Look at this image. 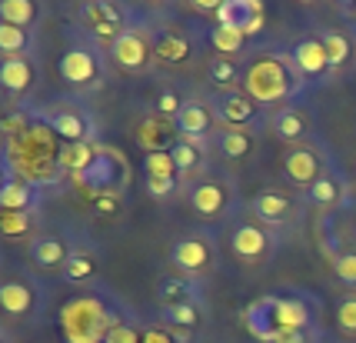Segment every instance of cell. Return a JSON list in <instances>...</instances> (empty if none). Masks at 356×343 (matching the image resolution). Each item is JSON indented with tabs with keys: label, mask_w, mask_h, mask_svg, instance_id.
Masks as SVG:
<instances>
[{
	"label": "cell",
	"mask_w": 356,
	"mask_h": 343,
	"mask_svg": "<svg viewBox=\"0 0 356 343\" xmlns=\"http://www.w3.org/2000/svg\"><path fill=\"white\" fill-rule=\"evenodd\" d=\"M7 170L31 180L33 187L50 184L60 170V143L47 124H31L20 137L7 141Z\"/></svg>",
	"instance_id": "cell-1"
},
{
	"label": "cell",
	"mask_w": 356,
	"mask_h": 343,
	"mask_svg": "<svg viewBox=\"0 0 356 343\" xmlns=\"http://www.w3.org/2000/svg\"><path fill=\"white\" fill-rule=\"evenodd\" d=\"M300 87H303L300 70L293 67V61H283L280 54H260L243 70V94H250L264 107L286 104L290 97L300 94Z\"/></svg>",
	"instance_id": "cell-2"
},
{
	"label": "cell",
	"mask_w": 356,
	"mask_h": 343,
	"mask_svg": "<svg viewBox=\"0 0 356 343\" xmlns=\"http://www.w3.org/2000/svg\"><path fill=\"white\" fill-rule=\"evenodd\" d=\"M117 324L124 320L97 296H74L60 310V330L67 343H107V333Z\"/></svg>",
	"instance_id": "cell-3"
},
{
	"label": "cell",
	"mask_w": 356,
	"mask_h": 343,
	"mask_svg": "<svg viewBox=\"0 0 356 343\" xmlns=\"http://www.w3.org/2000/svg\"><path fill=\"white\" fill-rule=\"evenodd\" d=\"M217 260V247L207 234H186L180 237L170 250V264L180 277H203Z\"/></svg>",
	"instance_id": "cell-4"
},
{
	"label": "cell",
	"mask_w": 356,
	"mask_h": 343,
	"mask_svg": "<svg viewBox=\"0 0 356 343\" xmlns=\"http://www.w3.org/2000/svg\"><path fill=\"white\" fill-rule=\"evenodd\" d=\"M124 173H127V160L120 150L97 147V160H93L83 173H77L74 180H77L90 197H97V193H104V190H117V184L124 180Z\"/></svg>",
	"instance_id": "cell-5"
},
{
	"label": "cell",
	"mask_w": 356,
	"mask_h": 343,
	"mask_svg": "<svg viewBox=\"0 0 356 343\" xmlns=\"http://www.w3.org/2000/svg\"><path fill=\"white\" fill-rule=\"evenodd\" d=\"M110 57H113V63H117L120 70H127V74H143V70L156 61L154 44L147 40L143 31H124L117 40H113Z\"/></svg>",
	"instance_id": "cell-6"
},
{
	"label": "cell",
	"mask_w": 356,
	"mask_h": 343,
	"mask_svg": "<svg viewBox=\"0 0 356 343\" xmlns=\"http://www.w3.org/2000/svg\"><path fill=\"white\" fill-rule=\"evenodd\" d=\"M230 247L243 264L257 266V264H264V260H270V253H273V234L266 230L264 223L247 220V223H240V227L233 230Z\"/></svg>",
	"instance_id": "cell-7"
},
{
	"label": "cell",
	"mask_w": 356,
	"mask_h": 343,
	"mask_svg": "<svg viewBox=\"0 0 356 343\" xmlns=\"http://www.w3.org/2000/svg\"><path fill=\"white\" fill-rule=\"evenodd\" d=\"M134 141L147 150V154H163V150H173L180 143V130L173 120L160 117V113H143L134 127Z\"/></svg>",
	"instance_id": "cell-8"
},
{
	"label": "cell",
	"mask_w": 356,
	"mask_h": 343,
	"mask_svg": "<svg viewBox=\"0 0 356 343\" xmlns=\"http://www.w3.org/2000/svg\"><path fill=\"white\" fill-rule=\"evenodd\" d=\"M80 20L87 24V31L100 40V44H110L124 33V10L117 3H107V0H93V3H83L80 7Z\"/></svg>",
	"instance_id": "cell-9"
},
{
	"label": "cell",
	"mask_w": 356,
	"mask_h": 343,
	"mask_svg": "<svg viewBox=\"0 0 356 343\" xmlns=\"http://www.w3.org/2000/svg\"><path fill=\"white\" fill-rule=\"evenodd\" d=\"M264 20H266V10L260 0H227V3H220L217 10L220 27H233V31L247 33V37L264 31Z\"/></svg>",
	"instance_id": "cell-10"
},
{
	"label": "cell",
	"mask_w": 356,
	"mask_h": 343,
	"mask_svg": "<svg viewBox=\"0 0 356 343\" xmlns=\"http://www.w3.org/2000/svg\"><path fill=\"white\" fill-rule=\"evenodd\" d=\"M250 210H253L257 223H264L266 230L270 227H286V223L296 220V200L290 193H283V190H264V193H257L253 203H250Z\"/></svg>",
	"instance_id": "cell-11"
},
{
	"label": "cell",
	"mask_w": 356,
	"mask_h": 343,
	"mask_svg": "<svg viewBox=\"0 0 356 343\" xmlns=\"http://www.w3.org/2000/svg\"><path fill=\"white\" fill-rule=\"evenodd\" d=\"M283 177L293 184V187H307L310 190L316 180H323V160L316 150L310 147H293V150H286L283 157Z\"/></svg>",
	"instance_id": "cell-12"
},
{
	"label": "cell",
	"mask_w": 356,
	"mask_h": 343,
	"mask_svg": "<svg viewBox=\"0 0 356 343\" xmlns=\"http://www.w3.org/2000/svg\"><path fill=\"white\" fill-rule=\"evenodd\" d=\"M257 110H260V104H257L253 97L243 94V90H236V94H223L217 104H213V117H217L227 130H250V124L257 120Z\"/></svg>",
	"instance_id": "cell-13"
},
{
	"label": "cell",
	"mask_w": 356,
	"mask_h": 343,
	"mask_svg": "<svg viewBox=\"0 0 356 343\" xmlns=\"http://www.w3.org/2000/svg\"><path fill=\"white\" fill-rule=\"evenodd\" d=\"M190 207L203 220H220L230 210V187L223 180H203L190 190Z\"/></svg>",
	"instance_id": "cell-14"
},
{
	"label": "cell",
	"mask_w": 356,
	"mask_h": 343,
	"mask_svg": "<svg viewBox=\"0 0 356 343\" xmlns=\"http://www.w3.org/2000/svg\"><path fill=\"white\" fill-rule=\"evenodd\" d=\"M60 77L70 87H93L100 77V57L90 47H70L60 57Z\"/></svg>",
	"instance_id": "cell-15"
},
{
	"label": "cell",
	"mask_w": 356,
	"mask_h": 343,
	"mask_svg": "<svg viewBox=\"0 0 356 343\" xmlns=\"http://www.w3.org/2000/svg\"><path fill=\"white\" fill-rule=\"evenodd\" d=\"M44 124L60 137V143H93V124L80 113V110L70 107H57L54 113H47Z\"/></svg>",
	"instance_id": "cell-16"
},
{
	"label": "cell",
	"mask_w": 356,
	"mask_h": 343,
	"mask_svg": "<svg viewBox=\"0 0 356 343\" xmlns=\"http://www.w3.org/2000/svg\"><path fill=\"white\" fill-rule=\"evenodd\" d=\"M173 124H177V130H180V141L203 147V143H207V134H210V127H213V113H210V107L200 104V100H184V107H180V113H177Z\"/></svg>",
	"instance_id": "cell-17"
},
{
	"label": "cell",
	"mask_w": 356,
	"mask_h": 343,
	"mask_svg": "<svg viewBox=\"0 0 356 343\" xmlns=\"http://www.w3.org/2000/svg\"><path fill=\"white\" fill-rule=\"evenodd\" d=\"M266 307H270V317H273V324L277 330H307L313 320L310 307H307V300H300V296H264Z\"/></svg>",
	"instance_id": "cell-18"
},
{
	"label": "cell",
	"mask_w": 356,
	"mask_h": 343,
	"mask_svg": "<svg viewBox=\"0 0 356 343\" xmlns=\"http://www.w3.org/2000/svg\"><path fill=\"white\" fill-rule=\"evenodd\" d=\"M33 203H37V187L31 180L17 177L14 170L3 167V187H0V207L3 214H27Z\"/></svg>",
	"instance_id": "cell-19"
},
{
	"label": "cell",
	"mask_w": 356,
	"mask_h": 343,
	"mask_svg": "<svg viewBox=\"0 0 356 343\" xmlns=\"http://www.w3.org/2000/svg\"><path fill=\"white\" fill-rule=\"evenodd\" d=\"M293 67L300 70V77H323L330 70V57H326V47L320 44V37H310V40H300L293 47Z\"/></svg>",
	"instance_id": "cell-20"
},
{
	"label": "cell",
	"mask_w": 356,
	"mask_h": 343,
	"mask_svg": "<svg viewBox=\"0 0 356 343\" xmlns=\"http://www.w3.org/2000/svg\"><path fill=\"white\" fill-rule=\"evenodd\" d=\"M154 57L160 63H170V67H180V63L190 61V40L177 27H163L154 40Z\"/></svg>",
	"instance_id": "cell-21"
},
{
	"label": "cell",
	"mask_w": 356,
	"mask_h": 343,
	"mask_svg": "<svg viewBox=\"0 0 356 343\" xmlns=\"http://www.w3.org/2000/svg\"><path fill=\"white\" fill-rule=\"evenodd\" d=\"M33 63L27 57H3L0 63V87L7 94H24L33 87Z\"/></svg>",
	"instance_id": "cell-22"
},
{
	"label": "cell",
	"mask_w": 356,
	"mask_h": 343,
	"mask_svg": "<svg viewBox=\"0 0 356 343\" xmlns=\"http://www.w3.org/2000/svg\"><path fill=\"white\" fill-rule=\"evenodd\" d=\"M273 134H277L283 143H296L310 134V117L303 113L300 107H283L277 110L273 117Z\"/></svg>",
	"instance_id": "cell-23"
},
{
	"label": "cell",
	"mask_w": 356,
	"mask_h": 343,
	"mask_svg": "<svg viewBox=\"0 0 356 343\" xmlns=\"http://www.w3.org/2000/svg\"><path fill=\"white\" fill-rule=\"evenodd\" d=\"M31 257L37 266H67V260H70V250H67V240L63 237H37L31 244Z\"/></svg>",
	"instance_id": "cell-24"
},
{
	"label": "cell",
	"mask_w": 356,
	"mask_h": 343,
	"mask_svg": "<svg viewBox=\"0 0 356 343\" xmlns=\"http://www.w3.org/2000/svg\"><path fill=\"white\" fill-rule=\"evenodd\" d=\"M0 307L7 317H27L33 310V287L24 280H7L0 287Z\"/></svg>",
	"instance_id": "cell-25"
},
{
	"label": "cell",
	"mask_w": 356,
	"mask_h": 343,
	"mask_svg": "<svg viewBox=\"0 0 356 343\" xmlns=\"http://www.w3.org/2000/svg\"><path fill=\"white\" fill-rule=\"evenodd\" d=\"M193 280L190 277H180V273H173V277H163V280L156 283V300H160V307L163 310H170V307H180V303H193Z\"/></svg>",
	"instance_id": "cell-26"
},
{
	"label": "cell",
	"mask_w": 356,
	"mask_h": 343,
	"mask_svg": "<svg viewBox=\"0 0 356 343\" xmlns=\"http://www.w3.org/2000/svg\"><path fill=\"white\" fill-rule=\"evenodd\" d=\"M243 327H247L260 343H270V340H273V333H277V324H273V317H270V307H266V300H253L247 310H243Z\"/></svg>",
	"instance_id": "cell-27"
},
{
	"label": "cell",
	"mask_w": 356,
	"mask_h": 343,
	"mask_svg": "<svg viewBox=\"0 0 356 343\" xmlns=\"http://www.w3.org/2000/svg\"><path fill=\"white\" fill-rule=\"evenodd\" d=\"M217 147L227 160H250L253 150H257V137L250 130H223Z\"/></svg>",
	"instance_id": "cell-28"
},
{
	"label": "cell",
	"mask_w": 356,
	"mask_h": 343,
	"mask_svg": "<svg viewBox=\"0 0 356 343\" xmlns=\"http://www.w3.org/2000/svg\"><path fill=\"white\" fill-rule=\"evenodd\" d=\"M207 77H210L213 87H223V90L236 94L233 87L243 83V70H240V63L233 61V57H213V61L207 63Z\"/></svg>",
	"instance_id": "cell-29"
},
{
	"label": "cell",
	"mask_w": 356,
	"mask_h": 343,
	"mask_svg": "<svg viewBox=\"0 0 356 343\" xmlns=\"http://www.w3.org/2000/svg\"><path fill=\"white\" fill-rule=\"evenodd\" d=\"M97 160V143H60V170L83 173Z\"/></svg>",
	"instance_id": "cell-30"
},
{
	"label": "cell",
	"mask_w": 356,
	"mask_h": 343,
	"mask_svg": "<svg viewBox=\"0 0 356 343\" xmlns=\"http://www.w3.org/2000/svg\"><path fill=\"white\" fill-rule=\"evenodd\" d=\"M0 20L31 31V24L37 20V3H33V0H3V3H0Z\"/></svg>",
	"instance_id": "cell-31"
},
{
	"label": "cell",
	"mask_w": 356,
	"mask_h": 343,
	"mask_svg": "<svg viewBox=\"0 0 356 343\" xmlns=\"http://www.w3.org/2000/svg\"><path fill=\"white\" fill-rule=\"evenodd\" d=\"M310 200L316 203V207H323V210H333V207H340L343 197H346V190H343L340 180H333V177H323V180H316L310 190Z\"/></svg>",
	"instance_id": "cell-32"
},
{
	"label": "cell",
	"mask_w": 356,
	"mask_h": 343,
	"mask_svg": "<svg viewBox=\"0 0 356 343\" xmlns=\"http://www.w3.org/2000/svg\"><path fill=\"white\" fill-rule=\"evenodd\" d=\"M210 44H213V50H217V57H236L240 50H243V44H247V33L233 31V27H213L210 31Z\"/></svg>",
	"instance_id": "cell-33"
},
{
	"label": "cell",
	"mask_w": 356,
	"mask_h": 343,
	"mask_svg": "<svg viewBox=\"0 0 356 343\" xmlns=\"http://www.w3.org/2000/svg\"><path fill=\"white\" fill-rule=\"evenodd\" d=\"M31 50V31L14 27V24H0V54L3 57H20Z\"/></svg>",
	"instance_id": "cell-34"
},
{
	"label": "cell",
	"mask_w": 356,
	"mask_h": 343,
	"mask_svg": "<svg viewBox=\"0 0 356 343\" xmlns=\"http://www.w3.org/2000/svg\"><path fill=\"white\" fill-rule=\"evenodd\" d=\"M320 44L326 47V57H330V70H340L343 63L350 61V40H346V33L340 31H323L320 33Z\"/></svg>",
	"instance_id": "cell-35"
},
{
	"label": "cell",
	"mask_w": 356,
	"mask_h": 343,
	"mask_svg": "<svg viewBox=\"0 0 356 343\" xmlns=\"http://www.w3.org/2000/svg\"><path fill=\"white\" fill-rule=\"evenodd\" d=\"M143 170H147V180H180V170H177V160H173L170 150L163 154H147L143 157Z\"/></svg>",
	"instance_id": "cell-36"
},
{
	"label": "cell",
	"mask_w": 356,
	"mask_h": 343,
	"mask_svg": "<svg viewBox=\"0 0 356 343\" xmlns=\"http://www.w3.org/2000/svg\"><path fill=\"white\" fill-rule=\"evenodd\" d=\"M97 277V260L90 253H70V260L63 266V280L70 283H87Z\"/></svg>",
	"instance_id": "cell-37"
},
{
	"label": "cell",
	"mask_w": 356,
	"mask_h": 343,
	"mask_svg": "<svg viewBox=\"0 0 356 343\" xmlns=\"http://www.w3.org/2000/svg\"><path fill=\"white\" fill-rule=\"evenodd\" d=\"M163 324H167V327L197 330L200 327V307H197V300H193V303H180V307L163 310Z\"/></svg>",
	"instance_id": "cell-38"
},
{
	"label": "cell",
	"mask_w": 356,
	"mask_h": 343,
	"mask_svg": "<svg viewBox=\"0 0 356 343\" xmlns=\"http://www.w3.org/2000/svg\"><path fill=\"white\" fill-rule=\"evenodd\" d=\"M170 154H173V160H177V170H180V177H186V173H193V170H200L203 147L180 141V143H177V147L170 150Z\"/></svg>",
	"instance_id": "cell-39"
},
{
	"label": "cell",
	"mask_w": 356,
	"mask_h": 343,
	"mask_svg": "<svg viewBox=\"0 0 356 343\" xmlns=\"http://www.w3.org/2000/svg\"><path fill=\"white\" fill-rule=\"evenodd\" d=\"M337 330L343 337H356V294L343 296L337 303Z\"/></svg>",
	"instance_id": "cell-40"
},
{
	"label": "cell",
	"mask_w": 356,
	"mask_h": 343,
	"mask_svg": "<svg viewBox=\"0 0 356 343\" xmlns=\"http://www.w3.org/2000/svg\"><path fill=\"white\" fill-rule=\"evenodd\" d=\"M333 273L346 287H356V250H346L340 257H333Z\"/></svg>",
	"instance_id": "cell-41"
},
{
	"label": "cell",
	"mask_w": 356,
	"mask_h": 343,
	"mask_svg": "<svg viewBox=\"0 0 356 343\" xmlns=\"http://www.w3.org/2000/svg\"><path fill=\"white\" fill-rule=\"evenodd\" d=\"M0 230H3L7 240L27 237V230H31V217H27V214H3V217H0Z\"/></svg>",
	"instance_id": "cell-42"
},
{
	"label": "cell",
	"mask_w": 356,
	"mask_h": 343,
	"mask_svg": "<svg viewBox=\"0 0 356 343\" xmlns=\"http://www.w3.org/2000/svg\"><path fill=\"white\" fill-rule=\"evenodd\" d=\"M180 107H184V97L177 94V90H163L160 100H156V113H160V117H167V120H177Z\"/></svg>",
	"instance_id": "cell-43"
},
{
	"label": "cell",
	"mask_w": 356,
	"mask_h": 343,
	"mask_svg": "<svg viewBox=\"0 0 356 343\" xmlns=\"http://www.w3.org/2000/svg\"><path fill=\"white\" fill-rule=\"evenodd\" d=\"M107 343H143V330H137V324H117L107 333Z\"/></svg>",
	"instance_id": "cell-44"
},
{
	"label": "cell",
	"mask_w": 356,
	"mask_h": 343,
	"mask_svg": "<svg viewBox=\"0 0 356 343\" xmlns=\"http://www.w3.org/2000/svg\"><path fill=\"white\" fill-rule=\"evenodd\" d=\"M93 207H97V214H120V193L117 190H104V193H97V197H90Z\"/></svg>",
	"instance_id": "cell-45"
},
{
	"label": "cell",
	"mask_w": 356,
	"mask_h": 343,
	"mask_svg": "<svg viewBox=\"0 0 356 343\" xmlns=\"http://www.w3.org/2000/svg\"><path fill=\"white\" fill-rule=\"evenodd\" d=\"M173 190H177V177H173V180H147V193H150V197H160V200H163V197H170Z\"/></svg>",
	"instance_id": "cell-46"
},
{
	"label": "cell",
	"mask_w": 356,
	"mask_h": 343,
	"mask_svg": "<svg viewBox=\"0 0 356 343\" xmlns=\"http://www.w3.org/2000/svg\"><path fill=\"white\" fill-rule=\"evenodd\" d=\"M143 343H177L167 327H147L143 330Z\"/></svg>",
	"instance_id": "cell-47"
},
{
	"label": "cell",
	"mask_w": 356,
	"mask_h": 343,
	"mask_svg": "<svg viewBox=\"0 0 356 343\" xmlns=\"http://www.w3.org/2000/svg\"><path fill=\"white\" fill-rule=\"evenodd\" d=\"M270 343H310V340H307V330H277Z\"/></svg>",
	"instance_id": "cell-48"
},
{
	"label": "cell",
	"mask_w": 356,
	"mask_h": 343,
	"mask_svg": "<svg viewBox=\"0 0 356 343\" xmlns=\"http://www.w3.org/2000/svg\"><path fill=\"white\" fill-rule=\"evenodd\" d=\"M167 330L173 333V340H177V343H190V340H193V330H184V327H167Z\"/></svg>",
	"instance_id": "cell-49"
}]
</instances>
